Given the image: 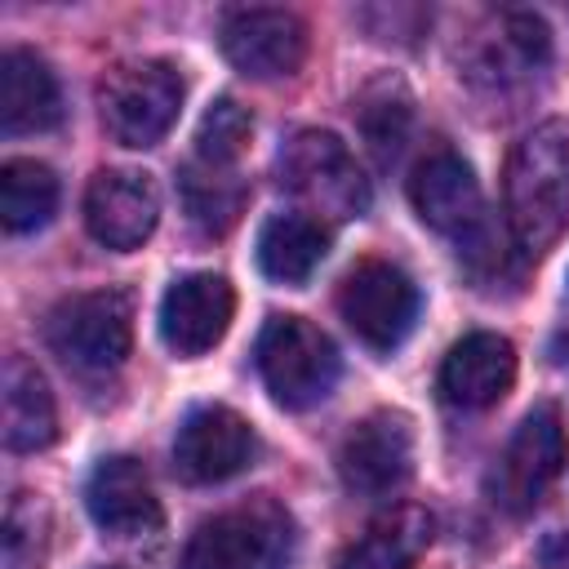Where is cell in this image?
<instances>
[{"mask_svg": "<svg viewBox=\"0 0 569 569\" xmlns=\"http://www.w3.org/2000/svg\"><path fill=\"white\" fill-rule=\"evenodd\" d=\"M565 462H569V436H565V418L556 405H533L520 427L511 431L507 449L493 458L489 467V480H485V493L498 511L507 516H529L547 489L565 476Z\"/></svg>", "mask_w": 569, "mask_h": 569, "instance_id": "cell-7", "label": "cell"}, {"mask_svg": "<svg viewBox=\"0 0 569 569\" xmlns=\"http://www.w3.org/2000/svg\"><path fill=\"white\" fill-rule=\"evenodd\" d=\"M62 200L58 173L40 160H4L0 164V222L9 236H31L53 222Z\"/></svg>", "mask_w": 569, "mask_h": 569, "instance_id": "cell-24", "label": "cell"}, {"mask_svg": "<svg viewBox=\"0 0 569 569\" xmlns=\"http://www.w3.org/2000/svg\"><path fill=\"white\" fill-rule=\"evenodd\" d=\"M53 547V511L40 493L18 489L4 502V529H0V569H44Z\"/></svg>", "mask_w": 569, "mask_h": 569, "instance_id": "cell-25", "label": "cell"}, {"mask_svg": "<svg viewBox=\"0 0 569 569\" xmlns=\"http://www.w3.org/2000/svg\"><path fill=\"white\" fill-rule=\"evenodd\" d=\"M102 569H124V565H102Z\"/></svg>", "mask_w": 569, "mask_h": 569, "instance_id": "cell-27", "label": "cell"}, {"mask_svg": "<svg viewBox=\"0 0 569 569\" xmlns=\"http://www.w3.org/2000/svg\"><path fill=\"white\" fill-rule=\"evenodd\" d=\"M160 222V191L142 169H98L84 187V227L102 249L133 253Z\"/></svg>", "mask_w": 569, "mask_h": 569, "instance_id": "cell-12", "label": "cell"}, {"mask_svg": "<svg viewBox=\"0 0 569 569\" xmlns=\"http://www.w3.org/2000/svg\"><path fill=\"white\" fill-rule=\"evenodd\" d=\"M413 418L400 409H373L360 422H351L333 453V467L347 493L387 502L413 480Z\"/></svg>", "mask_w": 569, "mask_h": 569, "instance_id": "cell-8", "label": "cell"}, {"mask_svg": "<svg viewBox=\"0 0 569 569\" xmlns=\"http://www.w3.org/2000/svg\"><path fill=\"white\" fill-rule=\"evenodd\" d=\"M236 316V289L218 271H187L160 298V338L173 356L196 360L222 342Z\"/></svg>", "mask_w": 569, "mask_h": 569, "instance_id": "cell-13", "label": "cell"}, {"mask_svg": "<svg viewBox=\"0 0 569 569\" xmlns=\"http://www.w3.org/2000/svg\"><path fill=\"white\" fill-rule=\"evenodd\" d=\"M418 284L382 258L356 262L338 284V316L369 351H396L418 325Z\"/></svg>", "mask_w": 569, "mask_h": 569, "instance_id": "cell-9", "label": "cell"}, {"mask_svg": "<svg viewBox=\"0 0 569 569\" xmlns=\"http://www.w3.org/2000/svg\"><path fill=\"white\" fill-rule=\"evenodd\" d=\"M298 556V520L276 498L236 502L196 525L182 569H289Z\"/></svg>", "mask_w": 569, "mask_h": 569, "instance_id": "cell-3", "label": "cell"}, {"mask_svg": "<svg viewBox=\"0 0 569 569\" xmlns=\"http://www.w3.org/2000/svg\"><path fill=\"white\" fill-rule=\"evenodd\" d=\"M218 44L227 62L249 80H289L302 71L311 31L293 9L240 4L218 18Z\"/></svg>", "mask_w": 569, "mask_h": 569, "instance_id": "cell-10", "label": "cell"}, {"mask_svg": "<svg viewBox=\"0 0 569 569\" xmlns=\"http://www.w3.org/2000/svg\"><path fill=\"white\" fill-rule=\"evenodd\" d=\"M507 236L525 258H542L569 231V120L533 124L502 173Z\"/></svg>", "mask_w": 569, "mask_h": 569, "instance_id": "cell-1", "label": "cell"}, {"mask_svg": "<svg viewBox=\"0 0 569 569\" xmlns=\"http://www.w3.org/2000/svg\"><path fill=\"white\" fill-rule=\"evenodd\" d=\"M187 98V80L164 58H124L102 71L98 80V120L111 142L129 151L156 147Z\"/></svg>", "mask_w": 569, "mask_h": 569, "instance_id": "cell-4", "label": "cell"}, {"mask_svg": "<svg viewBox=\"0 0 569 569\" xmlns=\"http://www.w3.org/2000/svg\"><path fill=\"white\" fill-rule=\"evenodd\" d=\"M49 351L76 373H111L124 365L133 347V307L120 289H84L67 293L44 316Z\"/></svg>", "mask_w": 569, "mask_h": 569, "instance_id": "cell-6", "label": "cell"}, {"mask_svg": "<svg viewBox=\"0 0 569 569\" xmlns=\"http://www.w3.org/2000/svg\"><path fill=\"white\" fill-rule=\"evenodd\" d=\"M67 116L62 84L36 49H4L0 58V129L9 138L49 133Z\"/></svg>", "mask_w": 569, "mask_h": 569, "instance_id": "cell-18", "label": "cell"}, {"mask_svg": "<svg viewBox=\"0 0 569 569\" xmlns=\"http://www.w3.org/2000/svg\"><path fill=\"white\" fill-rule=\"evenodd\" d=\"M356 129L382 169L400 160L413 129V93L405 89L400 76H378L356 93Z\"/></svg>", "mask_w": 569, "mask_h": 569, "instance_id": "cell-23", "label": "cell"}, {"mask_svg": "<svg viewBox=\"0 0 569 569\" xmlns=\"http://www.w3.org/2000/svg\"><path fill=\"white\" fill-rule=\"evenodd\" d=\"M258 453L253 422L231 405H200L173 436V471L187 485H222L240 476Z\"/></svg>", "mask_w": 569, "mask_h": 569, "instance_id": "cell-11", "label": "cell"}, {"mask_svg": "<svg viewBox=\"0 0 569 569\" xmlns=\"http://www.w3.org/2000/svg\"><path fill=\"white\" fill-rule=\"evenodd\" d=\"M409 200H413V213L449 236L453 244H462L471 231H480L489 218H485V200H480V182L471 173V164L449 151V147H436L427 151L413 173H409Z\"/></svg>", "mask_w": 569, "mask_h": 569, "instance_id": "cell-15", "label": "cell"}, {"mask_svg": "<svg viewBox=\"0 0 569 569\" xmlns=\"http://www.w3.org/2000/svg\"><path fill=\"white\" fill-rule=\"evenodd\" d=\"M542 67H551V27L533 9H507L493 36L471 49L462 76L485 93L511 98L516 89L533 84Z\"/></svg>", "mask_w": 569, "mask_h": 569, "instance_id": "cell-14", "label": "cell"}, {"mask_svg": "<svg viewBox=\"0 0 569 569\" xmlns=\"http://www.w3.org/2000/svg\"><path fill=\"white\" fill-rule=\"evenodd\" d=\"M431 516L413 502H400L382 520H373L342 556L333 569H413L418 556L431 547Z\"/></svg>", "mask_w": 569, "mask_h": 569, "instance_id": "cell-21", "label": "cell"}, {"mask_svg": "<svg viewBox=\"0 0 569 569\" xmlns=\"http://www.w3.org/2000/svg\"><path fill=\"white\" fill-rule=\"evenodd\" d=\"M249 138H253V116H249V107H240L236 98L222 93V98H213V102L204 107V116H200V124H196V160L236 169V160L244 156Z\"/></svg>", "mask_w": 569, "mask_h": 569, "instance_id": "cell-26", "label": "cell"}, {"mask_svg": "<svg viewBox=\"0 0 569 569\" xmlns=\"http://www.w3.org/2000/svg\"><path fill=\"white\" fill-rule=\"evenodd\" d=\"M329 240H333V231L320 218H311L302 209H280L258 231V267L276 284H307L316 276V267L325 262Z\"/></svg>", "mask_w": 569, "mask_h": 569, "instance_id": "cell-20", "label": "cell"}, {"mask_svg": "<svg viewBox=\"0 0 569 569\" xmlns=\"http://www.w3.org/2000/svg\"><path fill=\"white\" fill-rule=\"evenodd\" d=\"M276 182L298 200L302 213L329 222H351L369 213V178L351 147L333 129H298L276 151Z\"/></svg>", "mask_w": 569, "mask_h": 569, "instance_id": "cell-2", "label": "cell"}, {"mask_svg": "<svg viewBox=\"0 0 569 569\" xmlns=\"http://www.w3.org/2000/svg\"><path fill=\"white\" fill-rule=\"evenodd\" d=\"M516 342L493 329L462 333L440 360V396L453 409H493L516 387Z\"/></svg>", "mask_w": 569, "mask_h": 569, "instance_id": "cell-17", "label": "cell"}, {"mask_svg": "<svg viewBox=\"0 0 569 569\" xmlns=\"http://www.w3.org/2000/svg\"><path fill=\"white\" fill-rule=\"evenodd\" d=\"M178 200L187 222L200 236H227L249 200V182L227 169V164H204V160H187L178 169Z\"/></svg>", "mask_w": 569, "mask_h": 569, "instance_id": "cell-22", "label": "cell"}, {"mask_svg": "<svg viewBox=\"0 0 569 569\" xmlns=\"http://www.w3.org/2000/svg\"><path fill=\"white\" fill-rule=\"evenodd\" d=\"M89 520L111 538H147L164 525V507L133 453H107L84 480Z\"/></svg>", "mask_w": 569, "mask_h": 569, "instance_id": "cell-16", "label": "cell"}, {"mask_svg": "<svg viewBox=\"0 0 569 569\" xmlns=\"http://www.w3.org/2000/svg\"><path fill=\"white\" fill-rule=\"evenodd\" d=\"M4 396V449L9 453H40L58 440V400L44 382V373L27 356L4 360L0 378Z\"/></svg>", "mask_w": 569, "mask_h": 569, "instance_id": "cell-19", "label": "cell"}, {"mask_svg": "<svg viewBox=\"0 0 569 569\" xmlns=\"http://www.w3.org/2000/svg\"><path fill=\"white\" fill-rule=\"evenodd\" d=\"M253 360L271 400L293 413L325 405L342 378V356L333 338L302 316H271L258 333Z\"/></svg>", "mask_w": 569, "mask_h": 569, "instance_id": "cell-5", "label": "cell"}]
</instances>
